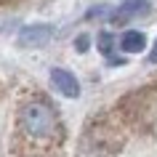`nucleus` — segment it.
<instances>
[{"mask_svg": "<svg viewBox=\"0 0 157 157\" xmlns=\"http://www.w3.org/2000/svg\"><path fill=\"white\" fill-rule=\"evenodd\" d=\"M19 131L32 141H59L61 139V120L56 109L43 99H32L19 109Z\"/></svg>", "mask_w": 157, "mask_h": 157, "instance_id": "f257e3e1", "label": "nucleus"}, {"mask_svg": "<svg viewBox=\"0 0 157 157\" xmlns=\"http://www.w3.org/2000/svg\"><path fill=\"white\" fill-rule=\"evenodd\" d=\"M53 37V27L48 24H32V27H24L21 35H19V43L24 48H43L48 45V40Z\"/></svg>", "mask_w": 157, "mask_h": 157, "instance_id": "f03ea898", "label": "nucleus"}, {"mask_svg": "<svg viewBox=\"0 0 157 157\" xmlns=\"http://www.w3.org/2000/svg\"><path fill=\"white\" fill-rule=\"evenodd\" d=\"M51 83H53V88H56L61 96H67V99H77V96H80V83H77V77H75L72 72H67V69H53V72H51Z\"/></svg>", "mask_w": 157, "mask_h": 157, "instance_id": "7ed1b4c3", "label": "nucleus"}, {"mask_svg": "<svg viewBox=\"0 0 157 157\" xmlns=\"http://www.w3.org/2000/svg\"><path fill=\"white\" fill-rule=\"evenodd\" d=\"M120 48H123L125 53H141V51L147 48V37H144V32H139V29H128V32H123V37H120Z\"/></svg>", "mask_w": 157, "mask_h": 157, "instance_id": "20e7f679", "label": "nucleus"}, {"mask_svg": "<svg viewBox=\"0 0 157 157\" xmlns=\"http://www.w3.org/2000/svg\"><path fill=\"white\" fill-rule=\"evenodd\" d=\"M99 40H101V51H104V53H109V48H112V35H101Z\"/></svg>", "mask_w": 157, "mask_h": 157, "instance_id": "39448f33", "label": "nucleus"}, {"mask_svg": "<svg viewBox=\"0 0 157 157\" xmlns=\"http://www.w3.org/2000/svg\"><path fill=\"white\" fill-rule=\"evenodd\" d=\"M88 48V37H77V51H85Z\"/></svg>", "mask_w": 157, "mask_h": 157, "instance_id": "423d86ee", "label": "nucleus"}, {"mask_svg": "<svg viewBox=\"0 0 157 157\" xmlns=\"http://www.w3.org/2000/svg\"><path fill=\"white\" fill-rule=\"evenodd\" d=\"M149 61H152V64H157V43H155V51L149 53Z\"/></svg>", "mask_w": 157, "mask_h": 157, "instance_id": "0eeeda50", "label": "nucleus"}]
</instances>
